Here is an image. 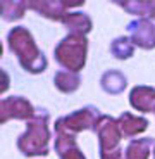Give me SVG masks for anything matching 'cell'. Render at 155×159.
<instances>
[{"mask_svg": "<svg viewBox=\"0 0 155 159\" xmlns=\"http://www.w3.org/2000/svg\"><path fill=\"white\" fill-rule=\"evenodd\" d=\"M129 38L135 43V47L150 50L155 47V24L148 17H138L127 24Z\"/></svg>", "mask_w": 155, "mask_h": 159, "instance_id": "cell-8", "label": "cell"}, {"mask_svg": "<svg viewBox=\"0 0 155 159\" xmlns=\"http://www.w3.org/2000/svg\"><path fill=\"white\" fill-rule=\"evenodd\" d=\"M54 83L64 93H72L80 88L81 85V76L80 73L67 71V69H59L54 76Z\"/></svg>", "mask_w": 155, "mask_h": 159, "instance_id": "cell-14", "label": "cell"}, {"mask_svg": "<svg viewBox=\"0 0 155 159\" xmlns=\"http://www.w3.org/2000/svg\"><path fill=\"white\" fill-rule=\"evenodd\" d=\"M153 159H155V147H153Z\"/></svg>", "mask_w": 155, "mask_h": 159, "instance_id": "cell-22", "label": "cell"}, {"mask_svg": "<svg viewBox=\"0 0 155 159\" xmlns=\"http://www.w3.org/2000/svg\"><path fill=\"white\" fill-rule=\"evenodd\" d=\"M155 147V140L147 137V139H133L127 143L124 157L126 159H148L152 149Z\"/></svg>", "mask_w": 155, "mask_h": 159, "instance_id": "cell-12", "label": "cell"}, {"mask_svg": "<svg viewBox=\"0 0 155 159\" xmlns=\"http://www.w3.org/2000/svg\"><path fill=\"white\" fill-rule=\"evenodd\" d=\"M83 2H62V0H35V2H28V9L38 12L40 16L47 17L52 21H59L62 23L67 16L69 9L72 7H81Z\"/></svg>", "mask_w": 155, "mask_h": 159, "instance_id": "cell-6", "label": "cell"}, {"mask_svg": "<svg viewBox=\"0 0 155 159\" xmlns=\"http://www.w3.org/2000/svg\"><path fill=\"white\" fill-rule=\"evenodd\" d=\"M100 85H102V88L107 92V93L115 95V93H121V92L126 88L127 78L119 71V69H107V71L102 75V78H100Z\"/></svg>", "mask_w": 155, "mask_h": 159, "instance_id": "cell-13", "label": "cell"}, {"mask_svg": "<svg viewBox=\"0 0 155 159\" xmlns=\"http://www.w3.org/2000/svg\"><path fill=\"white\" fill-rule=\"evenodd\" d=\"M62 24L66 26L69 35H81V36H86L92 31V26H93L92 17L88 16L86 12H72V11L66 16Z\"/></svg>", "mask_w": 155, "mask_h": 159, "instance_id": "cell-11", "label": "cell"}, {"mask_svg": "<svg viewBox=\"0 0 155 159\" xmlns=\"http://www.w3.org/2000/svg\"><path fill=\"white\" fill-rule=\"evenodd\" d=\"M110 54L115 59H129L135 54V43L129 36H119V38L112 40Z\"/></svg>", "mask_w": 155, "mask_h": 159, "instance_id": "cell-17", "label": "cell"}, {"mask_svg": "<svg viewBox=\"0 0 155 159\" xmlns=\"http://www.w3.org/2000/svg\"><path fill=\"white\" fill-rule=\"evenodd\" d=\"M48 112L45 109L36 111V114L26 125V131L17 139V149L23 156H45L48 154Z\"/></svg>", "mask_w": 155, "mask_h": 159, "instance_id": "cell-2", "label": "cell"}, {"mask_svg": "<svg viewBox=\"0 0 155 159\" xmlns=\"http://www.w3.org/2000/svg\"><path fill=\"white\" fill-rule=\"evenodd\" d=\"M98 137V149L100 152H110L119 149V142L123 139V131L119 128L117 119L110 118L107 114H102L98 118L93 130Z\"/></svg>", "mask_w": 155, "mask_h": 159, "instance_id": "cell-5", "label": "cell"}, {"mask_svg": "<svg viewBox=\"0 0 155 159\" xmlns=\"http://www.w3.org/2000/svg\"><path fill=\"white\" fill-rule=\"evenodd\" d=\"M59 157L60 159H86V156L83 154V151H81L78 145H74V147L67 149L66 152H62Z\"/></svg>", "mask_w": 155, "mask_h": 159, "instance_id": "cell-19", "label": "cell"}, {"mask_svg": "<svg viewBox=\"0 0 155 159\" xmlns=\"http://www.w3.org/2000/svg\"><path fill=\"white\" fill-rule=\"evenodd\" d=\"M100 116H102V112L95 106H86V107H81L78 111H72L59 118L54 128H55V131H66V133L76 135L84 130H95V125Z\"/></svg>", "mask_w": 155, "mask_h": 159, "instance_id": "cell-4", "label": "cell"}, {"mask_svg": "<svg viewBox=\"0 0 155 159\" xmlns=\"http://www.w3.org/2000/svg\"><path fill=\"white\" fill-rule=\"evenodd\" d=\"M7 88H9V75H7V71L2 69V93L7 92Z\"/></svg>", "mask_w": 155, "mask_h": 159, "instance_id": "cell-21", "label": "cell"}, {"mask_svg": "<svg viewBox=\"0 0 155 159\" xmlns=\"http://www.w3.org/2000/svg\"><path fill=\"white\" fill-rule=\"evenodd\" d=\"M117 123H119V128L123 131V137H126V139H135L148 128L147 119L143 116L133 114V112H123L117 118Z\"/></svg>", "mask_w": 155, "mask_h": 159, "instance_id": "cell-10", "label": "cell"}, {"mask_svg": "<svg viewBox=\"0 0 155 159\" xmlns=\"http://www.w3.org/2000/svg\"><path fill=\"white\" fill-rule=\"evenodd\" d=\"M86 54H88V40L81 35H67L57 43L54 50L57 64L62 69L80 73L86 64Z\"/></svg>", "mask_w": 155, "mask_h": 159, "instance_id": "cell-3", "label": "cell"}, {"mask_svg": "<svg viewBox=\"0 0 155 159\" xmlns=\"http://www.w3.org/2000/svg\"><path fill=\"white\" fill-rule=\"evenodd\" d=\"M153 112H155V111H153Z\"/></svg>", "mask_w": 155, "mask_h": 159, "instance_id": "cell-23", "label": "cell"}, {"mask_svg": "<svg viewBox=\"0 0 155 159\" xmlns=\"http://www.w3.org/2000/svg\"><path fill=\"white\" fill-rule=\"evenodd\" d=\"M35 114L36 111L33 107V104L21 95L5 97L2 100V112H0L2 123H7L11 119H26V121H29Z\"/></svg>", "mask_w": 155, "mask_h": 159, "instance_id": "cell-7", "label": "cell"}, {"mask_svg": "<svg viewBox=\"0 0 155 159\" xmlns=\"http://www.w3.org/2000/svg\"><path fill=\"white\" fill-rule=\"evenodd\" d=\"M100 157L102 159H126L124 157V151H121V149H115V151H110V152H100Z\"/></svg>", "mask_w": 155, "mask_h": 159, "instance_id": "cell-20", "label": "cell"}, {"mask_svg": "<svg viewBox=\"0 0 155 159\" xmlns=\"http://www.w3.org/2000/svg\"><path fill=\"white\" fill-rule=\"evenodd\" d=\"M119 7H123L124 11H127L133 16L138 17H155V0H148V2H138V0H133V2H117Z\"/></svg>", "mask_w": 155, "mask_h": 159, "instance_id": "cell-15", "label": "cell"}, {"mask_svg": "<svg viewBox=\"0 0 155 159\" xmlns=\"http://www.w3.org/2000/svg\"><path fill=\"white\" fill-rule=\"evenodd\" d=\"M74 145H78L76 143V135L66 133V131H55V151L59 156L62 152H66L67 149L74 147Z\"/></svg>", "mask_w": 155, "mask_h": 159, "instance_id": "cell-18", "label": "cell"}, {"mask_svg": "<svg viewBox=\"0 0 155 159\" xmlns=\"http://www.w3.org/2000/svg\"><path fill=\"white\" fill-rule=\"evenodd\" d=\"M129 102L140 112L155 111V88L148 85H136L129 92Z\"/></svg>", "mask_w": 155, "mask_h": 159, "instance_id": "cell-9", "label": "cell"}, {"mask_svg": "<svg viewBox=\"0 0 155 159\" xmlns=\"http://www.w3.org/2000/svg\"><path fill=\"white\" fill-rule=\"evenodd\" d=\"M7 43L12 54H16L17 61L24 68V71L38 75V73L47 69V57L38 48L29 30H26L24 26L12 28L7 35Z\"/></svg>", "mask_w": 155, "mask_h": 159, "instance_id": "cell-1", "label": "cell"}, {"mask_svg": "<svg viewBox=\"0 0 155 159\" xmlns=\"http://www.w3.org/2000/svg\"><path fill=\"white\" fill-rule=\"evenodd\" d=\"M26 9H28V2H23V0H2L0 4V12L5 21L21 19Z\"/></svg>", "mask_w": 155, "mask_h": 159, "instance_id": "cell-16", "label": "cell"}]
</instances>
